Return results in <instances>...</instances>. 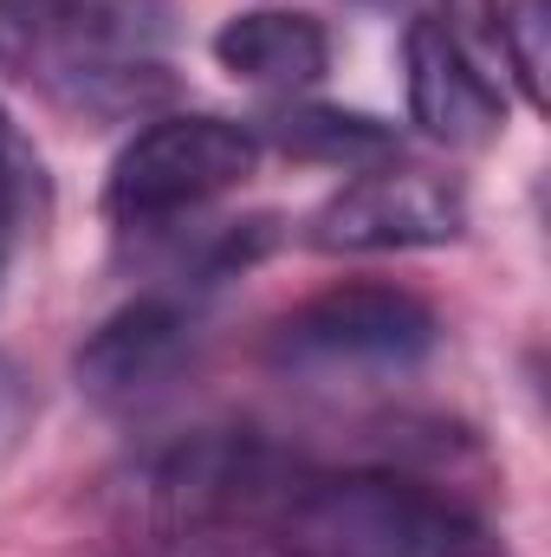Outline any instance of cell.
I'll return each mask as SVG.
<instances>
[{
    "label": "cell",
    "mask_w": 551,
    "mask_h": 557,
    "mask_svg": "<svg viewBox=\"0 0 551 557\" xmlns=\"http://www.w3.org/2000/svg\"><path fill=\"white\" fill-rule=\"evenodd\" d=\"M546 0H506L500 7V52L526 91V104H546Z\"/></svg>",
    "instance_id": "8fae6325"
},
{
    "label": "cell",
    "mask_w": 551,
    "mask_h": 557,
    "mask_svg": "<svg viewBox=\"0 0 551 557\" xmlns=\"http://www.w3.org/2000/svg\"><path fill=\"white\" fill-rule=\"evenodd\" d=\"M39 201H46V169H39L33 143L20 137V124L0 111V273H7L26 221L39 214Z\"/></svg>",
    "instance_id": "30bf717a"
},
{
    "label": "cell",
    "mask_w": 551,
    "mask_h": 557,
    "mask_svg": "<svg viewBox=\"0 0 551 557\" xmlns=\"http://www.w3.org/2000/svg\"><path fill=\"white\" fill-rule=\"evenodd\" d=\"M467 227V195L434 169H370L344 182L305 227L318 253H415Z\"/></svg>",
    "instance_id": "5b68a950"
},
{
    "label": "cell",
    "mask_w": 551,
    "mask_h": 557,
    "mask_svg": "<svg viewBox=\"0 0 551 557\" xmlns=\"http://www.w3.org/2000/svg\"><path fill=\"white\" fill-rule=\"evenodd\" d=\"M215 59L221 72L260 85V91H305L325 78L331 65V39L311 13H234L221 33H215Z\"/></svg>",
    "instance_id": "ba28073f"
},
{
    "label": "cell",
    "mask_w": 551,
    "mask_h": 557,
    "mask_svg": "<svg viewBox=\"0 0 551 557\" xmlns=\"http://www.w3.org/2000/svg\"><path fill=\"white\" fill-rule=\"evenodd\" d=\"M131 557H292L279 545H247V539H162V545H143Z\"/></svg>",
    "instance_id": "7c38bea8"
},
{
    "label": "cell",
    "mask_w": 551,
    "mask_h": 557,
    "mask_svg": "<svg viewBox=\"0 0 551 557\" xmlns=\"http://www.w3.org/2000/svg\"><path fill=\"white\" fill-rule=\"evenodd\" d=\"M195 344V318L182 298L169 292H143L131 305H118L78 350V389L98 403H137L149 389H162Z\"/></svg>",
    "instance_id": "52a82bcc"
},
{
    "label": "cell",
    "mask_w": 551,
    "mask_h": 557,
    "mask_svg": "<svg viewBox=\"0 0 551 557\" xmlns=\"http://www.w3.org/2000/svg\"><path fill=\"white\" fill-rule=\"evenodd\" d=\"M260 532L292 557H500L487 525L403 473H318L292 460Z\"/></svg>",
    "instance_id": "7a4b0ae2"
},
{
    "label": "cell",
    "mask_w": 551,
    "mask_h": 557,
    "mask_svg": "<svg viewBox=\"0 0 551 557\" xmlns=\"http://www.w3.org/2000/svg\"><path fill=\"white\" fill-rule=\"evenodd\" d=\"M403 65H409V117L434 143L480 149L500 137V124H506L500 85L487 78V65L448 20H415L403 39Z\"/></svg>",
    "instance_id": "8992f818"
},
{
    "label": "cell",
    "mask_w": 551,
    "mask_h": 557,
    "mask_svg": "<svg viewBox=\"0 0 551 557\" xmlns=\"http://www.w3.org/2000/svg\"><path fill=\"white\" fill-rule=\"evenodd\" d=\"M441 324L403 285H331L305 298L279 324L285 363H325V370H409L434 350Z\"/></svg>",
    "instance_id": "277c9868"
},
{
    "label": "cell",
    "mask_w": 551,
    "mask_h": 557,
    "mask_svg": "<svg viewBox=\"0 0 551 557\" xmlns=\"http://www.w3.org/2000/svg\"><path fill=\"white\" fill-rule=\"evenodd\" d=\"M162 0H0V72L65 111L131 117L169 98Z\"/></svg>",
    "instance_id": "6da1fadb"
},
{
    "label": "cell",
    "mask_w": 551,
    "mask_h": 557,
    "mask_svg": "<svg viewBox=\"0 0 551 557\" xmlns=\"http://www.w3.org/2000/svg\"><path fill=\"white\" fill-rule=\"evenodd\" d=\"M254 162H260V137L234 117H162L118 149L105 182V214L124 227L195 214L201 201L241 188Z\"/></svg>",
    "instance_id": "3957f363"
},
{
    "label": "cell",
    "mask_w": 551,
    "mask_h": 557,
    "mask_svg": "<svg viewBox=\"0 0 551 557\" xmlns=\"http://www.w3.org/2000/svg\"><path fill=\"white\" fill-rule=\"evenodd\" d=\"M273 137L292 156L311 162H383L396 149V131L364 117V111H331V104H292L273 117Z\"/></svg>",
    "instance_id": "9c48e42d"
}]
</instances>
